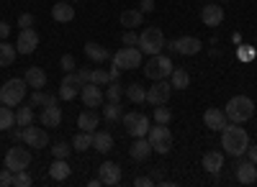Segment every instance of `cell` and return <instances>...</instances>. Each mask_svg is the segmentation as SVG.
<instances>
[{"instance_id":"cell-55","label":"cell","mask_w":257,"mask_h":187,"mask_svg":"<svg viewBox=\"0 0 257 187\" xmlns=\"http://www.w3.org/2000/svg\"><path fill=\"white\" fill-rule=\"evenodd\" d=\"M57 98L59 95H44V106H57ZM44 106H41V108H44Z\"/></svg>"},{"instance_id":"cell-22","label":"cell","mask_w":257,"mask_h":187,"mask_svg":"<svg viewBox=\"0 0 257 187\" xmlns=\"http://www.w3.org/2000/svg\"><path fill=\"white\" fill-rule=\"evenodd\" d=\"M24 80L29 82L31 90H44L47 88V72L41 70V67H29L26 74H24Z\"/></svg>"},{"instance_id":"cell-17","label":"cell","mask_w":257,"mask_h":187,"mask_svg":"<svg viewBox=\"0 0 257 187\" xmlns=\"http://www.w3.org/2000/svg\"><path fill=\"white\" fill-rule=\"evenodd\" d=\"M203 123H206L211 131H224V126L229 123V118H226V113H224L221 108H208V110L203 113Z\"/></svg>"},{"instance_id":"cell-31","label":"cell","mask_w":257,"mask_h":187,"mask_svg":"<svg viewBox=\"0 0 257 187\" xmlns=\"http://www.w3.org/2000/svg\"><path fill=\"white\" fill-rule=\"evenodd\" d=\"M16 56H18L16 46H11L8 41H0V67H11L16 62Z\"/></svg>"},{"instance_id":"cell-2","label":"cell","mask_w":257,"mask_h":187,"mask_svg":"<svg viewBox=\"0 0 257 187\" xmlns=\"http://www.w3.org/2000/svg\"><path fill=\"white\" fill-rule=\"evenodd\" d=\"M224 113H226V118L231 123H244V120H249L254 116V102L247 95H234V98H229Z\"/></svg>"},{"instance_id":"cell-26","label":"cell","mask_w":257,"mask_h":187,"mask_svg":"<svg viewBox=\"0 0 257 187\" xmlns=\"http://www.w3.org/2000/svg\"><path fill=\"white\" fill-rule=\"evenodd\" d=\"M70 174H72V170H70L67 159H54V162H52V167H49V177H52L54 182H64Z\"/></svg>"},{"instance_id":"cell-18","label":"cell","mask_w":257,"mask_h":187,"mask_svg":"<svg viewBox=\"0 0 257 187\" xmlns=\"http://www.w3.org/2000/svg\"><path fill=\"white\" fill-rule=\"evenodd\" d=\"M39 118H41V126L44 128H57V126H62V108L59 106H44Z\"/></svg>"},{"instance_id":"cell-7","label":"cell","mask_w":257,"mask_h":187,"mask_svg":"<svg viewBox=\"0 0 257 187\" xmlns=\"http://www.w3.org/2000/svg\"><path fill=\"white\" fill-rule=\"evenodd\" d=\"M142 52H139V46H121L118 52H113L111 54V62L113 64H118L123 72H128V70H139L142 67Z\"/></svg>"},{"instance_id":"cell-19","label":"cell","mask_w":257,"mask_h":187,"mask_svg":"<svg viewBox=\"0 0 257 187\" xmlns=\"http://www.w3.org/2000/svg\"><path fill=\"white\" fill-rule=\"evenodd\" d=\"M237 180L242 184H254L257 182V164L249 162V159H242L237 164Z\"/></svg>"},{"instance_id":"cell-10","label":"cell","mask_w":257,"mask_h":187,"mask_svg":"<svg viewBox=\"0 0 257 187\" xmlns=\"http://www.w3.org/2000/svg\"><path fill=\"white\" fill-rule=\"evenodd\" d=\"M173 95V85H170V80H157L152 88L147 92V102L149 106H165Z\"/></svg>"},{"instance_id":"cell-32","label":"cell","mask_w":257,"mask_h":187,"mask_svg":"<svg viewBox=\"0 0 257 187\" xmlns=\"http://www.w3.org/2000/svg\"><path fill=\"white\" fill-rule=\"evenodd\" d=\"M16 126V113L8 108V106H3V102H0V131H11Z\"/></svg>"},{"instance_id":"cell-35","label":"cell","mask_w":257,"mask_h":187,"mask_svg":"<svg viewBox=\"0 0 257 187\" xmlns=\"http://www.w3.org/2000/svg\"><path fill=\"white\" fill-rule=\"evenodd\" d=\"M34 123V106H26V108H21L16 110V126H31Z\"/></svg>"},{"instance_id":"cell-53","label":"cell","mask_w":257,"mask_h":187,"mask_svg":"<svg viewBox=\"0 0 257 187\" xmlns=\"http://www.w3.org/2000/svg\"><path fill=\"white\" fill-rule=\"evenodd\" d=\"M121 72H123V70H121L118 64H113V62H111V72H108V77H111V82H113V80H118V77H121Z\"/></svg>"},{"instance_id":"cell-49","label":"cell","mask_w":257,"mask_h":187,"mask_svg":"<svg viewBox=\"0 0 257 187\" xmlns=\"http://www.w3.org/2000/svg\"><path fill=\"white\" fill-rule=\"evenodd\" d=\"M8 136H11L13 141H24V126H18V128H11V131H8Z\"/></svg>"},{"instance_id":"cell-41","label":"cell","mask_w":257,"mask_h":187,"mask_svg":"<svg viewBox=\"0 0 257 187\" xmlns=\"http://www.w3.org/2000/svg\"><path fill=\"white\" fill-rule=\"evenodd\" d=\"M90 82H95V85H108V82H111V77H108V72H105V70H93V74H90Z\"/></svg>"},{"instance_id":"cell-16","label":"cell","mask_w":257,"mask_h":187,"mask_svg":"<svg viewBox=\"0 0 257 187\" xmlns=\"http://www.w3.org/2000/svg\"><path fill=\"white\" fill-rule=\"evenodd\" d=\"M201 20H203V26H208V28L221 26V24H224V8H221L219 3H208V6H203V10H201Z\"/></svg>"},{"instance_id":"cell-56","label":"cell","mask_w":257,"mask_h":187,"mask_svg":"<svg viewBox=\"0 0 257 187\" xmlns=\"http://www.w3.org/2000/svg\"><path fill=\"white\" fill-rule=\"evenodd\" d=\"M219 3H226V0H219Z\"/></svg>"},{"instance_id":"cell-27","label":"cell","mask_w":257,"mask_h":187,"mask_svg":"<svg viewBox=\"0 0 257 187\" xmlns=\"http://www.w3.org/2000/svg\"><path fill=\"white\" fill-rule=\"evenodd\" d=\"M170 85H173V90H188V88H190V74H188V70L175 67L173 74H170Z\"/></svg>"},{"instance_id":"cell-24","label":"cell","mask_w":257,"mask_h":187,"mask_svg":"<svg viewBox=\"0 0 257 187\" xmlns=\"http://www.w3.org/2000/svg\"><path fill=\"white\" fill-rule=\"evenodd\" d=\"M52 18L57 20V24H70V20L75 18L72 3H54L52 6Z\"/></svg>"},{"instance_id":"cell-43","label":"cell","mask_w":257,"mask_h":187,"mask_svg":"<svg viewBox=\"0 0 257 187\" xmlns=\"http://www.w3.org/2000/svg\"><path fill=\"white\" fill-rule=\"evenodd\" d=\"M59 67H62V72H75V56L72 54H64L62 59H59Z\"/></svg>"},{"instance_id":"cell-57","label":"cell","mask_w":257,"mask_h":187,"mask_svg":"<svg viewBox=\"0 0 257 187\" xmlns=\"http://www.w3.org/2000/svg\"><path fill=\"white\" fill-rule=\"evenodd\" d=\"M72 3H77V0H72Z\"/></svg>"},{"instance_id":"cell-33","label":"cell","mask_w":257,"mask_h":187,"mask_svg":"<svg viewBox=\"0 0 257 187\" xmlns=\"http://www.w3.org/2000/svg\"><path fill=\"white\" fill-rule=\"evenodd\" d=\"M123 95L132 100V102H147V90L139 85V82H134V85L123 88Z\"/></svg>"},{"instance_id":"cell-42","label":"cell","mask_w":257,"mask_h":187,"mask_svg":"<svg viewBox=\"0 0 257 187\" xmlns=\"http://www.w3.org/2000/svg\"><path fill=\"white\" fill-rule=\"evenodd\" d=\"M121 41H123V46H137L139 44V34H134V28H126Z\"/></svg>"},{"instance_id":"cell-11","label":"cell","mask_w":257,"mask_h":187,"mask_svg":"<svg viewBox=\"0 0 257 187\" xmlns=\"http://www.w3.org/2000/svg\"><path fill=\"white\" fill-rule=\"evenodd\" d=\"M103 98H105V92H103V88L100 85H95V82H85V85L80 88V100L85 102V108H98V106H103Z\"/></svg>"},{"instance_id":"cell-4","label":"cell","mask_w":257,"mask_h":187,"mask_svg":"<svg viewBox=\"0 0 257 187\" xmlns=\"http://www.w3.org/2000/svg\"><path fill=\"white\" fill-rule=\"evenodd\" d=\"M175 64H173V59L165 56V54H152L149 56V62L144 64V74L149 80H170V74H173Z\"/></svg>"},{"instance_id":"cell-12","label":"cell","mask_w":257,"mask_h":187,"mask_svg":"<svg viewBox=\"0 0 257 187\" xmlns=\"http://www.w3.org/2000/svg\"><path fill=\"white\" fill-rule=\"evenodd\" d=\"M36 46H39V34L34 28H21L18 31V41H16V52L29 56V54L36 52Z\"/></svg>"},{"instance_id":"cell-45","label":"cell","mask_w":257,"mask_h":187,"mask_svg":"<svg viewBox=\"0 0 257 187\" xmlns=\"http://www.w3.org/2000/svg\"><path fill=\"white\" fill-rule=\"evenodd\" d=\"M8 184H13V172L6 167L3 172H0V187H8Z\"/></svg>"},{"instance_id":"cell-23","label":"cell","mask_w":257,"mask_h":187,"mask_svg":"<svg viewBox=\"0 0 257 187\" xmlns=\"http://www.w3.org/2000/svg\"><path fill=\"white\" fill-rule=\"evenodd\" d=\"M98 123H100V116L98 113H93V108H85L80 116H77V128L80 131H95L98 128Z\"/></svg>"},{"instance_id":"cell-1","label":"cell","mask_w":257,"mask_h":187,"mask_svg":"<svg viewBox=\"0 0 257 187\" xmlns=\"http://www.w3.org/2000/svg\"><path fill=\"white\" fill-rule=\"evenodd\" d=\"M221 149L224 154L242 156L249 149V134L242 128V123H226L221 131Z\"/></svg>"},{"instance_id":"cell-15","label":"cell","mask_w":257,"mask_h":187,"mask_svg":"<svg viewBox=\"0 0 257 187\" xmlns=\"http://www.w3.org/2000/svg\"><path fill=\"white\" fill-rule=\"evenodd\" d=\"M98 180H100V184H108V187L118 184L121 182V167L116 162H103L98 167Z\"/></svg>"},{"instance_id":"cell-38","label":"cell","mask_w":257,"mask_h":187,"mask_svg":"<svg viewBox=\"0 0 257 187\" xmlns=\"http://www.w3.org/2000/svg\"><path fill=\"white\" fill-rule=\"evenodd\" d=\"M123 98V88L118 85V80L108 82V102H118Z\"/></svg>"},{"instance_id":"cell-36","label":"cell","mask_w":257,"mask_h":187,"mask_svg":"<svg viewBox=\"0 0 257 187\" xmlns=\"http://www.w3.org/2000/svg\"><path fill=\"white\" fill-rule=\"evenodd\" d=\"M121 116H123L121 102H108V106L103 108V118L108 120V123H113V120H121Z\"/></svg>"},{"instance_id":"cell-34","label":"cell","mask_w":257,"mask_h":187,"mask_svg":"<svg viewBox=\"0 0 257 187\" xmlns=\"http://www.w3.org/2000/svg\"><path fill=\"white\" fill-rule=\"evenodd\" d=\"M59 100H75V98H80V85H72V82H62L59 85Z\"/></svg>"},{"instance_id":"cell-6","label":"cell","mask_w":257,"mask_h":187,"mask_svg":"<svg viewBox=\"0 0 257 187\" xmlns=\"http://www.w3.org/2000/svg\"><path fill=\"white\" fill-rule=\"evenodd\" d=\"M149 144L157 154H170L173 149V134H170L167 123H157V126H149Z\"/></svg>"},{"instance_id":"cell-48","label":"cell","mask_w":257,"mask_h":187,"mask_svg":"<svg viewBox=\"0 0 257 187\" xmlns=\"http://www.w3.org/2000/svg\"><path fill=\"white\" fill-rule=\"evenodd\" d=\"M77 72V80L82 82V85H85V82H90V74H93V70H75Z\"/></svg>"},{"instance_id":"cell-30","label":"cell","mask_w":257,"mask_h":187,"mask_svg":"<svg viewBox=\"0 0 257 187\" xmlns=\"http://www.w3.org/2000/svg\"><path fill=\"white\" fill-rule=\"evenodd\" d=\"M85 54H88V59H93V62H105V59H111L108 49L100 46V44H95V41H88V44H85Z\"/></svg>"},{"instance_id":"cell-44","label":"cell","mask_w":257,"mask_h":187,"mask_svg":"<svg viewBox=\"0 0 257 187\" xmlns=\"http://www.w3.org/2000/svg\"><path fill=\"white\" fill-rule=\"evenodd\" d=\"M18 28H34V16L31 13H21L18 16Z\"/></svg>"},{"instance_id":"cell-20","label":"cell","mask_w":257,"mask_h":187,"mask_svg":"<svg viewBox=\"0 0 257 187\" xmlns=\"http://www.w3.org/2000/svg\"><path fill=\"white\" fill-rule=\"evenodd\" d=\"M155 149H152V144H149V138H134V144H132V149H128V156H132L134 162H144V159H149V154H152Z\"/></svg>"},{"instance_id":"cell-8","label":"cell","mask_w":257,"mask_h":187,"mask_svg":"<svg viewBox=\"0 0 257 187\" xmlns=\"http://www.w3.org/2000/svg\"><path fill=\"white\" fill-rule=\"evenodd\" d=\"M31 164V154L26 152V146H21V144H16V146H11L6 152V167L11 172H21V170H29Z\"/></svg>"},{"instance_id":"cell-13","label":"cell","mask_w":257,"mask_h":187,"mask_svg":"<svg viewBox=\"0 0 257 187\" xmlns=\"http://www.w3.org/2000/svg\"><path fill=\"white\" fill-rule=\"evenodd\" d=\"M24 144L31 149H44L49 144V134L47 128H39V126H26L24 128Z\"/></svg>"},{"instance_id":"cell-52","label":"cell","mask_w":257,"mask_h":187,"mask_svg":"<svg viewBox=\"0 0 257 187\" xmlns=\"http://www.w3.org/2000/svg\"><path fill=\"white\" fill-rule=\"evenodd\" d=\"M8 34H11V26L6 20H0V41H8Z\"/></svg>"},{"instance_id":"cell-28","label":"cell","mask_w":257,"mask_h":187,"mask_svg":"<svg viewBox=\"0 0 257 187\" xmlns=\"http://www.w3.org/2000/svg\"><path fill=\"white\" fill-rule=\"evenodd\" d=\"M142 24H144V13H142L139 8L121 13V26H123V28H139Z\"/></svg>"},{"instance_id":"cell-25","label":"cell","mask_w":257,"mask_h":187,"mask_svg":"<svg viewBox=\"0 0 257 187\" xmlns=\"http://www.w3.org/2000/svg\"><path fill=\"white\" fill-rule=\"evenodd\" d=\"M93 149L100 154H108L113 149V136L108 131H93Z\"/></svg>"},{"instance_id":"cell-40","label":"cell","mask_w":257,"mask_h":187,"mask_svg":"<svg viewBox=\"0 0 257 187\" xmlns=\"http://www.w3.org/2000/svg\"><path fill=\"white\" fill-rule=\"evenodd\" d=\"M31 174H26V170H21V172H13V184L16 187H31Z\"/></svg>"},{"instance_id":"cell-3","label":"cell","mask_w":257,"mask_h":187,"mask_svg":"<svg viewBox=\"0 0 257 187\" xmlns=\"http://www.w3.org/2000/svg\"><path fill=\"white\" fill-rule=\"evenodd\" d=\"M26 88H29V82L24 77H13V80H6L3 82V88H0V102L8 108H16L21 100L26 98Z\"/></svg>"},{"instance_id":"cell-47","label":"cell","mask_w":257,"mask_h":187,"mask_svg":"<svg viewBox=\"0 0 257 187\" xmlns=\"http://www.w3.org/2000/svg\"><path fill=\"white\" fill-rule=\"evenodd\" d=\"M239 59H242V62H249V59H254V49H249V46H242V49H239Z\"/></svg>"},{"instance_id":"cell-5","label":"cell","mask_w":257,"mask_h":187,"mask_svg":"<svg viewBox=\"0 0 257 187\" xmlns=\"http://www.w3.org/2000/svg\"><path fill=\"white\" fill-rule=\"evenodd\" d=\"M139 52L142 54H160L162 52V46H165V34H162V28H157V26H149V28H144L142 34H139Z\"/></svg>"},{"instance_id":"cell-54","label":"cell","mask_w":257,"mask_h":187,"mask_svg":"<svg viewBox=\"0 0 257 187\" xmlns=\"http://www.w3.org/2000/svg\"><path fill=\"white\" fill-rule=\"evenodd\" d=\"M247 159L257 164V144H254V146H249V149H247Z\"/></svg>"},{"instance_id":"cell-39","label":"cell","mask_w":257,"mask_h":187,"mask_svg":"<svg viewBox=\"0 0 257 187\" xmlns=\"http://www.w3.org/2000/svg\"><path fill=\"white\" fill-rule=\"evenodd\" d=\"M155 120L157 123H170L173 120V113H170V108H165V106H155Z\"/></svg>"},{"instance_id":"cell-46","label":"cell","mask_w":257,"mask_h":187,"mask_svg":"<svg viewBox=\"0 0 257 187\" xmlns=\"http://www.w3.org/2000/svg\"><path fill=\"white\" fill-rule=\"evenodd\" d=\"M31 106H34V108L44 106V92H41V90H34V92H31Z\"/></svg>"},{"instance_id":"cell-29","label":"cell","mask_w":257,"mask_h":187,"mask_svg":"<svg viewBox=\"0 0 257 187\" xmlns=\"http://www.w3.org/2000/svg\"><path fill=\"white\" fill-rule=\"evenodd\" d=\"M72 149L80 152V154H85L88 149H93V134H90V131H80V134H75V138H72Z\"/></svg>"},{"instance_id":"cell-51","label":"cell","mask_w":257,"mask_h":187,"mask_svg":"<svg viewBox=\"0 0 257 187\" xmlns=\"http://www.w3.org/2000/svg\"><path fill=\"white\" fill-rule=\"evenodd\" d=\"M134 184H137V187H152V184H155V180H152V177H137V180H134Z\"/></svg>"},{"instance_id":"cell-9","label":"cell","mask_w":257,"mask_h":187,"mask_svg":"<svg viewBox=\"0 0 257 187\" xmlns=\"http://www.w3.org/2000/svg\"><path fill=\"white\" fill-rule=\"evenodd\" d=\"M121 120H123V126H126L128 136L142 138V136L149 134V118H147L144 113H123Z\"/></svg>"},{"instance_id":"cell-37","label":"cell","mask_w":257,"mask_h":187,"mask_svg":"<svg viewBox=\"0 0 257 187\" xmlns=\"http://www.w3.org/2000/svg\"><path fill=\"white\" fill-rule=\"evenodd\" d=\"M70 149H72V144L57 141L54 146H52V154H54V159H67V156H70Z\"/></svg>"},{"instance_id":"cell-21","label":"cell","mask_w":257,"mask_h":187,"mask_svg":"<svg viewBox=\"0 0 257 187\" xmlns=\"http://www.w3.org/2000/svg\"><path fill=\"white\" fill-rule=\"evenodd\" d=\"M203 170L208 172V174H219L221 170H224V154L221 152H206L203 154Z\"/></svg>"},{"instance_id":"cell-50","label":"cell","mask_w":257,"mask_h":187,"mask_svg":"<svg viewBox=\"0 0 257 187\" xmlns=\"http://www.w3.org/2000/svg\"><path fill=\"white\" fill-rule=\"evenodd\" d=\"M139 10H142V13H152V10H155V0H142Z\"/></svg>"},{"instance_id":"cell-14","label":"cell","mask_w":257,"mask_h":187,"mask_svg":"<svg viewBox=\"0 0 257 187\" xmlns=\"http://www.w3.org/2000/svg\"><path fill=\"white\" fill-rule=\"evenodd\" d=\"M173 46H175V54H183V56H196L203 49L201 38H196V36H180L173 41Z\"/></svg>"}]
</instances>
